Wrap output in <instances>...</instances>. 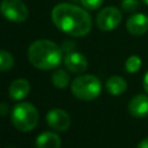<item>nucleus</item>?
<instances>
[{"label": "nucleus", "mask_w": 148, "mask_h": 148, "mask_svg": "<svg viewBox=\"0 0 148 148\" xmlns=\"http://www.w3.org/2000/svg\"><path fill=\"white\" fill-rule=\"evenodd\" d=\"M139 6H140L139 0H123L121 1V8L127 13L135 12L139 8Z\"/></svg>", "instance_id": "f3484780"}, {"label": "nucleus", "mask_w": 148, "mask_h": 148, "mask_svg": "<svg viewBox=\"0 0 148 148\" xmlns=\"http://www.w3.org/2000/svg\"><path fill=\"white\" fill-rule=\"evenodd\" d=\"M142 1H143V3H146L148 6V0H142Z\"/></svg>", "instance_id": "5701e85b"}, {"label": "nucleus", "mask_w": 148, "mask_h": 148, "mask_svg": "<svg viewBox=\"0 0 148 148\" xmlns=\"http://www.w3.org/2000/svg\"><path fill=\"white\" fill-rule=\"evenodd\" d=\"M128 111L132 116L136 118H142L148 116V96L136 95L128 102Z\"/></svg>", "instance_id": "9d476101"}, {"label": "nucleus", "mask_w": 148, "mask_h": 148, "mask_svg": "<svg viewBox=\"0 0 148 148\" xmlns=\"http://www.w3.org/2000/svg\"><path fill=\"white\" fill-rule=\"evenodd\" d=\"M28 59L36 68L43 71L53 69L62 60V49L52 40L38 39L29 46Z\"/></svg>", "instance_id": "f03ea898"}, {"label": "nucleus", "mask_w": 148, "mask_h": 148, "mask_svg": "<svg viewBox=\"0 0 148 148\" xmlns=\"http://www.w3.org/2000/svg\"><path fill=\"white\" fill-rule=\"evenodd\" d=\"M143 88H145L146 92L148 94V72L145 74V77H143Z\"/></svg>", "instance_id": "412c9836"}, {"label": "nucleus", "mask_w": 148, "mask_h": 148, "mask_svg": "<svg viewBox=\"0 0 148 148\" xmlns=\"http://www.w3.org/2000/svg\"><path fill=\"white\" fill-rule=\"evenodd\" d=\"M61 49H62V51H65V52L68 53V52L74 51V49H75V44H74L72 40H65V42H62Z\"/></svg>", "instance_id": "6ab92c4d"}, {"label": "nucleus", "mask_w": 148, "mask_h": 148, "mask_svg": "<svg viewBox=\"0 0 148 148\" xmlns=\"http://www.w3.org/2000/svg\"><path fill=\"white\" fill-rule=\"evenodd\" d=\"M80 1L84 8L90 9V10H95L99 8L104 2V0H80Z\"/></svg>", "instance_id": "a211bd4d"}, {"label": "nucleus", "mask_w": 148, "mask_h": 148, "mask_svg": "<svg viewBox=\"0 0 148 148\" xmlns=\"http://www.w3.org/2000/svg\"><path fill=\"white\" fill-rule=\"evenodd\" d=\"M123 15L120 13V10L116 7L109 6L103 8L96 17V23L97 27L103 30V31H111L113 29H116L120 22H121Z\"/></svg>", "instance_id": "423d86ee"}, {"label": "nucleus", "mask_w": 148, "mask_h": 148, "mask_svg": "<svg viewBox=\"0 0 148 148\" xmlns=\"http://www.w3.org/2000/svg\"><path fill=\"white\" fill-rule=\"evenodd\" d=\"M14 66V57L12 53L0 50V72H6L9 71Z\"/></svg>", "instance_id": "2eb2a0df"}, {"label": "nucleus", "mask_w": 148, "mask_h": 148, "mask_svg": "<svg viewBox=\"0 0 148 148\" xmlns=\"http://www.w3.org/2000/svg\"><path fill=\"white\" fill-rule=\"evenodd\" d=\"M37 148H60L61 139L53 132H43L36 139Z\"/></svg>", "instance_id": "f8f14e48"}, {"label": "nucleus", "mask_w": 148, "mask_h": 148, "mask_svg": "<svg viewBox=\"0 0 148 148\" xmlns=\"http://www.w3.org/2000/svg\"><path fill=\"white\" fill-rule=\"evenodd\" d=\"M64 64H65V67L69 72L76 73V74L83 73L88 68V60H87V58L82 53L75 52V51L68 52L65 56Z\"/></svg>", "instance_id": "6e6552de"}, {"label": "nucleus", "mask_w": 148, "mask_h": 148, "mask_svg": "<svg viewBox=\"0 0 148 148\" xmlns=\"http://www.w3.org/2000/svg\"><path fill=\"white\" fill-rule=\"evenodd\" d=\"M106 90L113 95V96H118L121 95L123 92H125L126 88H127V83L125 81V79H123L121 76H111L110 79H108L106 83H105Z\"/></svg>", "instance_id": "ddd939ff"}, {"label": "nucleus", "mask_w": 148, "mask_h": 148, "mask_svg": "<svg viewBox=\"0 0 148 148\" xmlns=\"http://www.w3.org/2000/svg\"><path fill=\"white\" fill-rule=\"evenodd\" d=\"M127 31L134 36H141L148 31V16L142 13L131 15L126 22Z\"/></svg>", "instance_id": "1a4fd4ad"}, {"label": "nucleus", "mask_w": 148, "mask_h": 148, "mask_svg": "<svg viewBox=\"0 0 148 148\" xmlns=\"http://www.w3.org/2000/svg\"><path fill=\"white\" fill-rule=\"evenodd\" d=\"M102 84L98 77L84 74L75 77L71 83L72 94L82 101H92L101 94Z\"/></svg>", "instance_id": "7ed1b4c3"}, {"label": "nucleus", "mask_w": 148, "mask_h": 148, "mask_svg": "<svg viewBox=\"0 0 148 148\" xmlns=\"http://www.w3.org/2000/svg\"><path fill=\"white\" fill-rule=\"evenodd\" d=\"M52 83L57 88H66L69 84V74L64 69H58L52 74Z\"/></svg>", "instance_id": "4468645a"}, {"label": "nucleus", "mask_w": 148, "mask_h": 148, "mask_svg": "<svg viewBox=\"0 0 148 148\" xmlns=\"http://www.w3.org/2000/svg\"><path fill=\"white\" fill-rule=\"evenodd\" d=\"M7 111H8L7 105H6V104H0V113H1V114H6Z\"/></svg>", "instance_id": "4be33fe9"}, {"label": "nucleus", "mask_w": 148, "mask_h": 148, "mask_svg": "<svg viewBox=\"0 0 148 148\" xmlns=\"http://www.w3.org/2000/svg\"><path fill=\"white\" fill-rule=\"evenodd\" d=\"M51 18L59 30L73 37L86 36L91 29V17L88 12L73 3L61 2L54 6Z\"/></svg>", "instance_id": "f257e3e1"}, {"label": "nucleus", "mask_w": 148, "mask_h": 148, "mask_svg": "<svg viewBox=\"0 0 148 148\" xmlns=\"http://www.w3.org/2000/svg\"><path fill=\"white\" fill-rule=\"evenodd\" d=\"M0 13L10 22L22 23L29 16V10L22 0H2Z\"/></svg>", "instance_id": "39448f33"}, {"label": "nucleus", "mask_w": 148, "mask_h": 148, "mask_svg": "<svg viewBox=\"0 0 148 148\" xmlns=\"http://www.w3.org/2000/svg\"><path fill=\"white\" fill-rule=\"evenodd\" d=\"M7 148H15V147H7Z\"/></svg>", "instance_id": "b1692460"}, {"label": "nucleus", "mask_w": 148, "mask_h": 148, "mask_svg": "<svg viewBox=\"0 0 148 148\" xmlns=\"http://www.w3.org/2000/svg\"><path fill=\"white\" fill-rule=\"evenodd\" d=\"M136 148H148V138H146L142 141H140L139 145L136 146Z\"/></svg>", "instance_id": "aec40b11"}, {"label": "nucleus", "mask_w": 148, "mask_h": 148, "mask_svg": "<svg viewBox=\"0 0 148 148\" xmlns=\"http://www.w3.org/2000/svg\"><path fill=\"white\" fill-rule=\"evenodd\" d=\"M29 91H30V84L25 79L14 80L8 88V94L14 101L23 99L24 97L28 96Z\"/></svg>", "instance_id": "9b49d317"}, {"label": "nucleus", "mask_w": 148, "mask_h": 148, "mask_svg": "<svg viewBox=\"0 0 148 148\" xmlns=\"http://www.w3.org/2000/svg\"><path fill=\"white\" fill-rule=\"evenodd\" d=\"M46 121L51 128L59 132L67 131L71 126V117L62 109H51L46 114Z\"/></svg>", "instance_id": "0eeeda50"}, {"label": "nucleus", "mask_w": 148, "mask_h": 148, "mask_svg": "<svg viewBox=\"0 0 148 148\" xmlns=\"http://www.w3.org/2000/svg\"><path fill=\"white\" fill-rule=\"evenodd\" d=\"M12 123L21 132L32 131L38 123L37 109L28 102L16 104L12 111Z\"/></svg>", "instance_id": "20e7f679"}, {"label": "nucleus", "mask_w": 148, "mask_h": 148, "mask_svg": "<svg viewBox=\"0 0 148 148\" xmlns=\"http://www.w3.org/2000/svg\"><path fill=\"white\" fill-rule=\"evenodd\" d=\"M141 59L138 56H131L125 61V68L128 73H136L141 68Z\"/></svg>", "instance_id": "dca6fc26"}]
</instances>
